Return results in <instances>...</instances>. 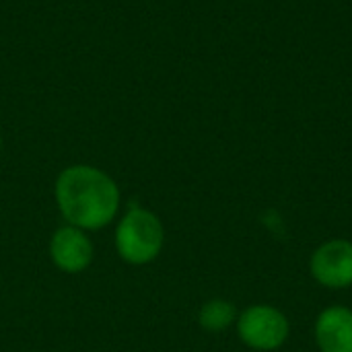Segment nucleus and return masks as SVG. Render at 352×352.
Returning a JSON list of instances; mask_svg holds the SVG:
<instances>
[{
	"label": "nucleus",
	"mask_w": 352,
	"mask_h": 352,
	"mask_svg": "<svg viewBox=\"0 0 352 352\" xmlns=\"http://www.w3.org/2000/svg\"><path fill=\"white\" fill-rule=\"evenodd\" d=\"M50 256L62 272L78 274L87 270L93 260V243L82 229L66 225L52 235Z\"/></svg>",
	"instance_id": "39448f33"
},
{
	"label": "nucleus",
	"mask_w": 352,
	"mask_h": 352,
	"mask_svg": "<svg viewBox=\"0 0 352 352\" xmlns=\"http://www.w3.org/2000/svg\"><path fill=\"white\" fill-rule=\"evenodd\" d=\"M56 202L68 225L82 231H97L116 219L120 188L97 167L72 165L56 179Z\"/></svg>",
	"instance_id": "f257e3e1"
},
{
	"label": "nucleus",
	"mask_w": 352,
	"mask_h": 352,
	"mask_svg": "<svg viewBox=\"0 0 352 352\" xmlns=\"http://www.w3.org/2000/svg\"><path fill=\"white\" fill-rule=\"evenodd\" d=\"M311 276L326 289H346L352 285V243L332 239L320 245L309 262Z\"/></svg>",
	"instance_id": "20e7f679"
},
{
	"label": "nucleus",
	"mask_w": 352,
	"mask_h": 352,
	"mask_svg": "<svg viewBox=\"0 0 352 352\" xmlns=\"http://www.w3.org/2000/svg\"><path fill=\"white\" fill-rule=\"evenodd\" d=\"M316 342L322 352H352V311L334 305L324 309L316 322Z\"/></svg>",
	"instance_id": "423d86ee"
},
{
	"label": "nucleus",
	"mask_w": 352,
	"mask_h": 352,
	"mask_svg": "<svg viewBox=\"0 0 352 352\" xmlns=\"http://www.w3.org/2000/svg\"><path fill=\"white\" fill-rule=\"evenodd\" d=\"M235 318H237V309L233 303L225 299H212L202 305L198 314V324L206 332H223L235 322Z\"/></svg>",
	"instance_id": "0eeeda50"
},
{
	"label": "nucleus",
	"mask_w": 352,
	"mask_h": 352,
	"mask_svg": "<svg viewBox=\"0 0 352 352\" xmlns=\"http://www.w3.org/2000/svg\"><path fill=\"white\" fill-rule=\"evenodd\" d=\"M163 243L165 231L159 217L140 206H132L116 229V250L132 266L153 262L161 254Z\"/></svg>",
	"instance_id": "f03ea898"
},
{
	"label": "nucleus",
	"mask_w": 352,
	"mask_h": 352,
	"mask_svg": "<svg viewBox=\"0 0 352 352\" xmlns=\"http://www.w3.org/2000/svg\"><path fill=\"white\" fill-rule=\"evenodd\" d=\"M0 148H2V138H0Z\"/></svg>",
	"instance_id": "6e6552de"
},
{
	"label": "nucleus",
	"mask_w": 352,
	"mask_h": 352,
	"mask_svg": "<svg viewBox=\"0 0 352 352\" xmlns=\"http://www.w3.org/2000/svg\"><path fill=\"white\" fill-rule=\"evenodd\" d=\"M241 342L254 351H276L289 338V320L270 305H252L237 320Z\"/></svg>",
	"instance_id": "7ed1b4c3"
}]
</instances>
